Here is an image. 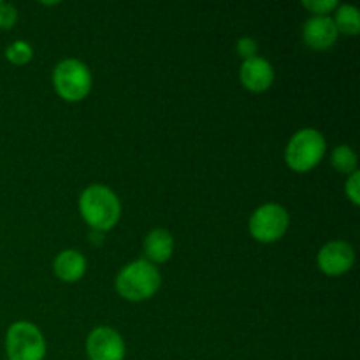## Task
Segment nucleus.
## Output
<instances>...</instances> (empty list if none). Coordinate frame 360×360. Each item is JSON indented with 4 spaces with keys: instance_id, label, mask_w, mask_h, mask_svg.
Wrapping results in <instances>:
<instances>
[{
    "instance_id": "14",
    "label": "nucleus",
    "mask_w": 360,
    "mask_h": 360,
    "mask_svg": "<svg viewBox=\"0 0 360 360\" xmlns=\"http://www.w3.org/2000/svg\"><path fill=\"white\" fill-rule=\"evenodd\" d=\"M330 162H333L334 169L341 174H354L357 171V155L350 146H345V144L333 151Z\"/></svg>"
},
{
    "instance_id": "10",
    "label": "nucleus",
    "mask_w": 360,
    "mask_h": 360,
    "mask_svg": "<svg viewBox=\"0 0 360 360\" xmlns=\"http://www.w3.org/2000/svg\"><path fill=\"white\" fill-rule=\"evenodd\" d=\"M304 42L313 49H329L338 39L336 25L329 16H313L302 27Z\"/></svg>"
},
{
    "instance_id": "9",
    "label": "nucleus",
    "mask_w": 360,
    "mask_h": 360,
    "mask_svg": "<svg viewBox=\"0 0 360 360\" xmlns=\"http://www.w3.org/2000/svg\"><path fill=\"white\" fill-rule=\"evenodd\" d=\"M274 81V69L266 58L255 56V58L245 60L241 65V83L246 90L253 94H260L271 88Z\"/></svg>"
},
{
    "instance_id": "15",
    "label": "nucleus",
    "mask_w": 360,
    "mask_h": 360,
    "mask_svg": "<svg viewBox=\"0 0 360 360\" xmlns=\"http://www.w3.org/2000/svg\"><path fill=\"white\" fill-rule=\"evenodd\" d=\"M6 56L14 65H25L34 56V49H32V46L27 41H16L6 49Z\"/></svg>"
},
{
    "instance_id": "7",
    "label": "nucleus",
    "mask_w": 360,
    "mask_h": 360,
    "mask_svg": "<svg viewBox=\"0 0 360 360\" xmlns=\"http://www.w3.org/2000/svg\"><path fill=\"white\" fill-rule=\"evenodd\" d=\"M86 354L90 360H123L125 343L115 329L97 327L88 336Z\"/></svg>"
},
{
    "instance_id": "2",
    "label": "nucleus",
    "mask_w": 360,
    "mask_h": 360,
    "mask_svg": "<svg viewBox=\"0 0 360 360\" xmlns=\"http://www.w3.org/2000/svg\"><path fill=\"white\" fill-rule=\"evenodd\" d=\"M160 283L162 278L157 267L148 260L141 259L130 262L120 271L116 278V290L127 301L141 302L153 297L160 288Z\"/></svg>"
},
{
    "instance_id": "17",
    "label": "nucleus",
    "mask_w": 360,
    "mask_h": 360,
    "mask_svg": "<svg viewBox=\"0 0 360 360\" xmlns=\"http://www.w3.org/2000/svg\"><path fill=\"white\" fill-rule=\"evenodd\" d=\"M18 21L16 7L11 4L0 2V30H11Z\"/></svg>"
},
{
    "instance_id": "8",
    "label": "nucleus",
    "mask_w": 360,
    "mask_h": 360,
    "mask_svg": "<svg viewBox=\"0 0 360 360\" xmlns=\"http://www.w3.org/2000/svg\"><path fill=\"white\" fill-rule=\"evenodd\" d=\"M316 260H319V267L322 273L329 274V276H340L352 269L355 262V253L348 243L330 241L320 250Z\"/></svg>"
},
{
    "instance_id": "19",
    "label": "nucleus",
    "mask_w": 360,
    "mask_h": 360,
    "mask_svg": "<svg viewBox=\"0 0 360 360\" xmlns=\"http://www.w3.org/2000/svg\"><path fill=\"white\" fill-rule=\"evenodd\" d=\"M345 190H347V195L348 199L352 200V204H354V206H359L360 204V172L359 171H355L354 174H350Z\"/></svg>"
},
{
    "instance_id": "1",
    "label": "nucleus",
    "mask_w": 360,
    "mask_h": 360,
    "mask_svg": "<svg viewBox=\"0 0 360 360\" xmlns=\"http://www.w3.org/2000/svg\"><path fill=\"white\" fill-rule=\"evenodd\" d=\"M79 211L94 231H111L122 217V204L112 190L104 185H91L81 193Z\"/></svg>"
},
{
    "instance_id": "16",
    "label": "nucleus",
    "mask_w": 360,
    "mask_h": 360,
    "mask_svg": "<svg viewBox=\"0 0 360 360\" xmlns=\"http://www.w3.org/2000/svg\"><path fill=\"white\" fill-rule=\"evenodd\" d=\"M302 7L308 11H311L315 16H326L330 11H334L338 7L336 0H304Z\"/></svg>"
},
{
    "instance_id": "12",
    "label": "nucleus",
    "mask_w": 360,
    "mask_h": 360,
    "mask_svg": "<svg viewBox=\"0 0 360 360\" xmlns=\"http://www.w3.org/2000/svg\"><path fill=\"white\" fill-rule=\"evenodd\" d=\"M172 252H174V239L164 229H155L144 239V253L150 259L148 262H167Z\"/></svg>"
},
{
    "instance_id": "4",
    "label": "nucleus",
    "mask_w": 360,
    "mask_h": 360,
    "mask_svg": "<svg viewBox=\"0 0 360 360\" xmlns=\"http://www.w3.org/2000/svg\"><path fill=\"white\" fill-rule=\"evenodd\" d=\"M55 90L63 101L79 102L90 94L91 72L83 62L76 58H67L55 67L53 72Z\"/></svg>"
},
{
    "instance_id": "11",
    "label": "nucleus",
    "mask_w": 360,
    "mask_h": 360,
    "mask_svg": "<svg viewBox=\"0 0 360 360\" xmlns=\"http://www.w3.org/2000/svg\"><path fill=\"white\" fill-rule=\"evenodd\" d=\"M86 271V259L76 250H63L55 259L56 276L67 283H74L83 278Z\"/></svg>"
},
{
    "instance_id": "18",
    "label": "nucleus",
    "mask_w": 360,
    "mask_h": 360,
    "mask_svg": "<svg viewBox=\"0 0 360 360\" xmlns=\"http://www.w3.org/2000/svg\"><path fill=\"white\" fill-rule=\"evenodd\" d=\"M257 51H259V44H257L255 39L252 37H243L238 42V53L243 60L255 58Z\"/></svg>"
},
{
    "instance_id": "5",
    "label": "nucleus",
    "mask_w": 360,
    "mask_h": 360,
    "mask_svg": "<svg viewBox=\"0 0 360 360\" xmlns=\"http://www.w3.org/2000/svg\"><path fill=\"white\" fill-rule=\"evenodd\" d=\"M9 360H44L46 341L42 333L30 322H16L6 336Z\"/></svg>"
},
{
    "instance_id": "6",
    "label": "nucleus",
    "mask_w": 360,
    "mask_h": 360,
    "mask_svg": "<svg viewBox=\"0 0 360 360\" xmlns=\"http://www.w3.org/2000/svg\"><path fill=\"white\" fill-rule=\"evenodd\" d=\"M287 210L280 204H264L253 211L250 218V232L260 243H274L285 236L288 229Z\"/></svg>"
},
{
    "instance_id": "3",
    "label": "nucleus",
    "mask_w": 360,
    "mask_h": 360,
    "mask_svg": "<svg viewBox=\"0 0 360 360\" xmlns=\"http://www.w3.org/2000/svg\"><path fill=\"white\" fill-rule=\"evenodd\" d=\"M327 150L326 139L315 129H302L285 150V162L295 172H308L320 164Z\"/></svg>"
},
{
    "instance_id": "13",
    "label": "nucleus",
    "mask_w": 360,
    "mask_h": 360,
    "mask_svg": "<svg viewBox=\"0 0 360 360\" xmlns=\"http://www.w3.org/2000/svg\"><path fill=\"white\" fill-rule=\"evenodd\" d=\"M333 21L338 34L341 32L345 35H357L360 32V14L355 6H341Z\"/></svg>"
}]
</instances>
